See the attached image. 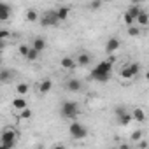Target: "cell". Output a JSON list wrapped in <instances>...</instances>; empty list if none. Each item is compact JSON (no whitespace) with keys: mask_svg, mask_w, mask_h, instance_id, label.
I'll return each mask as SVG.
<instances>
[{"mask_svg":"<svg viewBox=\"0 0 149 149\" xmlns=\"http://www.w3.org/2000/svg\"><path fill=\"white\" fill-rule=\"evenodd\" d=\"M39 54H40V53H39L37 49H33V47L30 46V49H28V53H26V56H25V58H26L28 61H35V60L39 58Z\"/></svg>","mask_w":149,"mask_h":149,"instance_id":"22","label":"cell"},{"mask_svg":"<svg viewBox=\"0 0 149 149\" xmlns=\"http://www.w3.org/2000/svg\"><path fill=\"white\" fill-rule=\"evenodd\" d=\"M26 19H28L30 23H37V19H39L37 11H35V9H28V11H26Z\"/></svg>","mask_w":149,"mask_h":149,"instance_id":"23","label":"cell"},{"mask_svg":"<svg viewBox=\"0 0 149 149\" xmlns=\"http://www.w3.org/2000/svg\"><path fill=\"white\" fill-rule=\"evenodd\" d=\"M11 13H13V9H11L9 4L0 2V21H7L11 18Z\"/></svg>","mask_w":149,"mask_h":149,"instance_id":"7","label":"cell"},{"mask_svg":"<svg viewBox=\"0 0 149 149\" xmlns=\"http://www.w3.org/2000/svg\"><path fill=\"white\" fill-rule=\"evenodd\" d=\"M16 137H18V133L13 130V128H6L2 133H0V147H4V149H11V147H14L16 146Z\"/></svg>","mask_w":149,"mask_h":149,"instance_id":"3","label":"cell"},{"mask_svg":"<svg viewBox=\"0 0 149 149\" xmlns=\"http://www.w3.org/2000/svg\"><path fill=\"white\" fill-rule=\"evenodd\" d=\"M28 49H30V46H26V44H21L18 51H19V54H21V56L25 58V56H26V53H28Z\"/></svg>","mask_w":149,"mask_h":149,"instance_id":"30","label":"cell"},{"mask_svg":"<svg viewBox=\"0 0 149 149\" xmlns=\"http://www.w3.org/2000/svg\"><path fill=\"white\" fill-rule=\"evenodd\" d=\"M19 118H21V119H30V118H32V111H30L28 107L21 109V114H19Z\"/></svg>","mask_w":149,"mask_h":149,"instance_id":"26","label":"cell"},{"mask_svg":"<svg viewBox=\"0 0 149 149\" xmlns=\"http://www.w3.org/2000/svg\"><path fill=\"white\" fill-rule=\"evenodd\" d=\"M14 77V72L9 70V68H4V70H0V84H9Z\"/></svg>","mask_w":149,"mask_h":149,"instance_id":"9","label":"cell"},{"mask_svg":"<svg viewBox=\"0 0 149 149\" xmlns=\"http://www.w3.org/2000/svg\"><path fill=\"white\" fill-rule=\"evenodd\" d=\"M13 107L18 109V111H21V109H25V107H28V105H26V100H25L23 97H18V98L13 100Z\"/></svg>","mask_w":149,"mask_h":149,"instance_id":"19","label":"cell"},{"mask_svg":"<svg viewBox=\"0 0 149 149\" xmlns=\"http://www.w3.org/2000/svg\"><path fill=\"white\" fill-rule=\"evenodd\" d=\"M128 35H130V37H140V35H142V32H140V28L133 23V25H130V26H128Z\"/></svg>","mask_w":149,"mask_h":149,"instance_id":"21","label":"cell"},{"mask_svg":"<svg viewBox=\"0 0 149 149\" xmlns=\"http://www.w3.org/2000/svg\"><path fill=\"white\" fill-rule=\"evenodd\" d=\"M60 21H58V16H56V11H47L42 18H40V25L42 26H56Z\"/></svg>","mask_w":149,"mask_h":149,"instance_id":"5","label":"cell"},{"mask_svg":"<svg viewBox=\"0 0 149 149\" xmlns=\"http://www.w3.org/2000/svg\"><path fill=\"white\" fill-rule=\"evenodd\" d=\"M0 65H2V58H0Z\"/></svg>","mask_w":149,"mask_h":149,"instance_id":"36","label":"cell"},{"mask_svg":"<svg viewBox=\"0 0 149 149\" xmlns=\"http://www.w3.org/2000/svg\"><path fill=\"white\" fill-rule=\"evenodd\" d=\"M60 114L61 118L65 119H77V116L81 114V109H79V104L74 102V100H65L60 107Z\"/></svg>","mask_w":149,"mask_h":149,"instance_id":"2","label":"cell"},{"mask_svg":"<svg viewBox=\"0 0 149 149\" xmlns=\"http://www.w3.org/2000/svg\"><path fill=\"white\" fill-rule=\"evenodd\" d=\"M7 37H11L9 30H0V40H6Z\"/></svg>","mask_w":149,"mask_h":149,"instance_id":"31","label":"cell"},{"mask_svg":"<svg viewBox=\"0 0 149 149\" xmlns=\"http://www.w3.org/2000/svg\"><path fill=\"white\" fill-rule=\"evenodd\" d=\"M111 76H112V63L109 60L100 61L90 74V77L97 83H107L111 79Z\"/></svg>","mask_w":149,"mask_h":149,"instance_id":"1","label":"cell"},{"mask_svg":"<svg viewBox=\"0 0 149 149\" xmlns=\"http://www.w3.org/2000/svg\"><path fill=\"white\" fill-rule=\"evenodd\" d=\"M119 47H121V40H119L118 37H111V39L107 40V44H105V53H107V54H114Z\"/></svg>","mask_w":149,"mask_h":149,"instance_id":"6","label":"cell"},{"mask_svg":"<svg viewBox=\"0 0 149 149\" xmlns=\"http://www.w3.org/2000/svg\"><path fill=\"white\" fill-rule=\"evenodd\" d=\"M132 121H133V119H132V112H128V111L118 116V123H119L121 126H128Z\"/></svg>","mask_w":149,"mask_h":149,"instance_id":"16","label":"cell"},{"mask_svg":"<svg viewBox=\"0 0 149 149\" xmlns=\"http://www.w3.org/2000/svg\"><path fill=\"white\" fill-rule=\"evenodd\" d=\"M6 47V40H0V51H2Z\"/></svg>","mask_w":149,"mask_h":149,"instance_id":"34","label":"cell"},{"mask_svg":"<svg viewBox=\"0 0 149 149\" xmlns=\"http://www.w3.org/2000/svg\"><path fill=\"white\" fill-rule=\"evenodd\" d=\"M68 133L72 135V139L81 140V139H86V135H88V128H86L83 123H79V121H74V123L68 126Z\"/></svg>","mask_w":149,"mask_h":149,"instance_id":"4","label":"cell"},{"mask_svg":"<svg viewBox=\"0 0 149 149\" xmlns=\"http://www.w3.org/2000/svg\"><path fill=\"white\" fill-rule=\"evenodd\" d=\"M76 63H77V67H88V65H91V56L88 54V53H79L77 54V58H76Z\"/></svg>","mask_w":149,"mask_h":149,"instance_id":"8","label":"cell"},{"mask_svg":"<svg viewBox=\"0 0 149 149\" xmlns=\"http://www.w3.org/2000/svg\"><path fill=\"white\" fill-rule=\"evenodd\" d=\"M56 11V16H58V21L61 23V21H67L68 19V14H70V9L67 7V6H60L58 9H54Z\"/></svg>","mask_w":149,"mask_h":149,"instance_id":"10","label":"cell"},{"mask_svg":"<svg viewBox=\"0 0 149 149\" xmlns=\"http://www.w3.org/2000/svg\"><path fill=\"white\" fill-rule=\"evenodd\" d=\"M100 7H102V2H100V0H93V2L90 4V9H91V11H98Z\"/></svg>","mask_w":149,"mask_h":149,"instance_id":"29","label":"cell"},{"mask_svg":"<svg viewBox=\"0 0 149 149\" xmlns=\"http://www.w3.org/2000/svg\"><path fill=\"white\" fill-rule=\"evenodd\" d=\"M140 11H142L140 4H132V6H130V7L126 9V13H128V14H130V16H132L133 19H135V18H137L139 14H140Z\"/></svg>","mask_w":149,"mask_h":149,"instance_id":"17","label":"cell"},{"mask_svg":"<svg viewBox=\"0 0 149 149\" xmlns=\"http://www.w3.org/2000/svg\"><path fill=\"white\" fill-rule=\"evenodd\" d=\"M140 139H142V130H135V132L132 133V140H133V142H139Z\"/></svg>","mask_w":149,"mask_h":149,"instance_id":"28","label":"cell"},{"mask_svg":"<svg viewBox=\"0 0 149 149\" xmlns=\"http://www.w3.org/2000/svg\"><path fill=\"white\" fill-rule=\"evenodd\" d=\"M132 4H140V2H144V0H130Z\"/></svg>","mask_w":149,"mask_h":149,"instance_id":"35","label":"cell"},{"mask_svg":"<svg viewBox=\"0 0 149 149\" xmlns=\"http://www.w3.org/2000/svg\"><path fill=\"white\" fill-rule=\"evenodd\" d=\"M114 112H116V116H119V114H123V112H126V107H123V105H118V107L114 109Z\"/></svg>","mask_w":149,"mask_h":149,"instance_id":"32","label":"cell"},{"mask_svg":"<svg viewBox=\"0 0 149 149\" xmlns=\"http://www.w3.org/2000/svg\"><path fill=\"white\" fill-rule=\"evenodd\" d=\"M147 23H149V16H147V13L142 9L140 14L135 18V25H139V26H147Z\"/></svg>","mask_w":149,"mask_h":149,"instance_id":"15","label":"cell"},{"mask_svg":"<svg viewBox=\"0 0 149 149\" xmlns=\"http://www.w3.org/2000/svg\"><path fill=\"white\" fill-rule=\"evenodd\" d=\"M132 119L137 121V123H144V121H146V112H144L140 107H135L133 112H132Z\"/></svg>","mask_w":149,"mask_h":149,"instance_id":"13","label":"cell"},{"mask_svg":"<svg viewBox=\"0 0 149 149\" xmlns=\"http://www.w3.org/2000/svg\"><path fill=\"white\" fill-rule=\"evenodd\" d=\"M83 88V83L79 79H68L67 81V90L68 91H79Z\"/></svg>","mask_w":149,"mask_h":149,"instance_id":"14","label":"cell"},{"mask_svg":"<svg viewBox=\"0 0 149 149\" xmlns=\"http://www.w3.org/2000/svg\"><path fill=\"white\" fill-rule=\"evenodd\" d=\"M51 88H53V81L51 79H42L40 84H39V93L40 95H46V93L51 91Z\"/></svg>","mask_w":149,"mask_h":149,"instance_id":"12","label":"cell"},{"mask_svg":"<svg viewBox=\"0 0 149 149\" xmlns=\"http://www.w3.org/2000/svg\"><path fill=\"white\" fill-rule=\"evenodd\" d=\"M128 68H130V72H132V76H133V77H137L139 74H140V63H130Z\"/></svg>","mask_w":149,"mask_h":149,"instance_id":"24","label":"cell"},{"mask_svg":"<svg viewBox=\"0 0 149 149\" xmlns=\"http://www.w3.org/2000/svg\"><path fill=\"white\" fill-rule=\"evenodd\" d=\"M32 47H33V49H37L39 53H42V51H44V47H46V40H44L42 37H37V39L33 40Z\"/></svg>","mask_w":149,"mask_h":149,"instance_id":"18","label":"cell"},{"mask_svg":"<svg viewBox=\"0 0 149 149\" xmlns=\"http://www.w3.org/2000/svg\"><path fill=\"white\" fill-rule=\"evenodd\" d=\"M123 21H125V25H126V26H130V25H133V23H135V19H133L128 13H125V14H123Z\"/></svg>","mask_w":149,"mask_h":149,"instance_id":"27","label":"cell"},{"mask_svg":"<svg viewBox=\"0 0 149 149\" xmlns=\"http://www.w3.org/2000/svg\"><path fill=\"white\" fill-rule=\"evenodd\" d=\"M139 147H142V149H144V147H147V142H146V140H142V142L139 144Z\"/></svg>","mask_w":149,"mask_h":149,"instance_id":"33","label":"cell"},{"mask_svg":"<svg viewBox=\"0 0 149 149\" xmlns=\"http://www.w3.org/2000/svg\"><path fill=\"white\" fill-rule=\"evenodd\" d=\"M60 65L65 68V70H74L77 67V63H76V60L74 58H70V56H65V58H61V61H60Z\"/></svg>","mask_w":149,"mask_h":149,"instance_id":"11","label":"cell"},{"mask_svg":"<svg viewBox=\"0 0 149 149\" xmlns=\"http://www.w3.org/2000/svg\"><path fill=\"white\" fill-rule=\"evenodd\" d=\"M28 91H30V86H28L26 83H19V84L16 86V93H18L19 97H25Z\"/></svg>","mask_w":149,"mask_h":149,"instance_id":"20","label":"cell"},{"mask_svg":"<svg viewBox=\"0 0 149 149\" xmlns=\"http://www.w3.org/2000/svg\"><path fill=\"white\" fill-rule=\"evenodd\" d=\"M119 76H121L123 79H133V76H132V72H130V68H128V65L121 68V72H119Z\"/></svg>","mask_w":149,"mask_h":149,"instance_id":"25","label":"cell"}]
</instances>
